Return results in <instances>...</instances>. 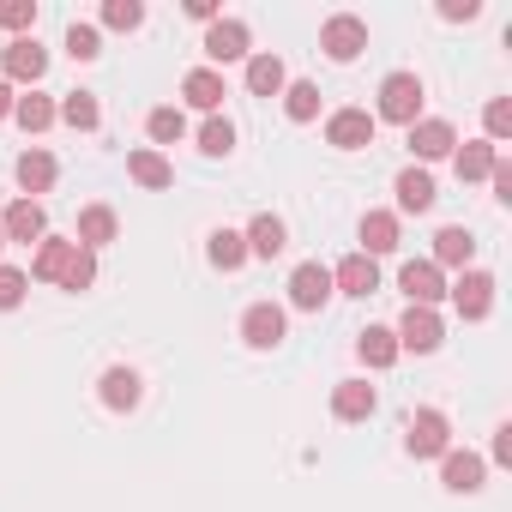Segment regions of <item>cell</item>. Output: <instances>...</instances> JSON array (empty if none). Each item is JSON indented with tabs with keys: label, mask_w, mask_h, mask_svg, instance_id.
<instances>
[{
	"label": "cell",
	"mask_w": 512,
	"mask_h": 512,
	"mask_svg": "<svg viewBox=\"0 0 512 512\" xmlns=\"http://www.w3.org/2000/svg\"><path fill=\"white\" fill-rule=\"evenodd\" d=\"M187 19H199V25H217L223 13H217V0H187Z\"/></svg>",
	"instance_id": "f6af8a7d"
},
{
	"label": "cell",
	"mask_w": 512,
	"mask_h": 512,
	"mask_svg": "<svg viewBox=\"0 0 512 512\" xmlns=\"http://www.w3.org/2000/svg\"><path fill=\"white\" fill-rule=\"evenodd\" d=\"M404 452H410V458H446V452H452V422H446V410H416V416L404 422Z\"/></svg>",
	"instance_id": "7a4b0ae2"
},
{
	"label": "cell",
	"mask_w": 512,
	"mask_h": 512,
	"mask_svg": "<svg viewBox=\"0 0 512 512\" xmlns=\"http://www.w3.org/2000/svg\"><path fill=\"white\" fill-rule=\"evenodd\" d=\"M284 115H290V121H314V115H320V85L290 79V85H284Z\"/></svg>",
	"instance_id": "836d02e7"
},
{
	"label": "cell",
	"mask_w": 512,
	"mask_h": 512,
	"mask_svg": "<svg viewBox=\"0 0 512 512\" xmlns=\"http://www.w3.org/2000/svg\"><path fill=\"white\" fill-rule=\"evenodd\" d=\"M374 115L368 109H332V121H326V145H338V151H362V145H374Z\"/></svg>",
	"instance_id": "8fae6325"
},
{
	"label": "cell",
	"mask_w": 512,
	"mask_h": 512,
	"mask_svg": "<svg viewBox=\"0 0 512 512\" xmlns=\"http://www.w3.org/2000/svg\"><path fill=\"white\" fill-rule=\"evenodd\" d=\"M398 247V211H368L362 217V253L368 260H380V253Z\"/></svg>",
	"instance_id": "4316f807"
},
{
	"label": "cell",
	"mask_w": 512,
	"mask_h": 512,
	"mask_svg": "<svg viewBox=\"0 0 512 512\" xmlns=\"http://www.w3.org/2000/svg\"><path fill=\"white\" fill-rule=\"evenodd\" d=\"M0 25H7L13 37L37 31V0H13V7H0Z\"/></svg>",
	"instance_id": "ab89813d"
},
{
	"label": "cell",
	"mask_w": 512,
	"mask_h": 512,
	"mask_svg": "<svg viewBox=\"0 0 512 512\" xmlns=\"http://www.w3.org/2000/svg\"><path fill=\"white\" fill-rule=\"evenodd\" d=\"M247 55H253V31H247L241 19H217V25H205V61H211V73L229 67V61H247Z\"/></svg>",
	"instance_id": "5b68a950"
},
{
	"label": "cell",
	"mask_w": 512,
	"mask_h": 512,
	"mask_svg": "<svg viewBox=\"0 0 512 512\" xmlns=\"http://www.w3.org/2000/svg\"><path fill=\"white\" fill-rule=\"evenodd\" d=\"M332 290H344V296H374V290H380V266L368 260V253H344V260L332 266Z\"/></svg>",
	"instance_id": "9a60e30c"
},
{
	"label": "cell",
	"mask_w": 512,
	"mask_h": 512,
	"mask_svg": "<svg viewBox=\"0 0 512 512\" xmlns=\"http://www.w3.org/2000/svg\"><path fill=\"white\" fill-rule=\"evenodd\" d=\"M103 404L109 410H139V398H145V380L133 374V368H103Z\"/></svg>",
	"instance_id": "7402d4cb"
},
{
	"label": "cell",
	"mask_w": 512,
	"mask_h": 512,
	"mask_svg": "<svg viewBox=\"0 0 512 512\" xmlns=\"http://www.w3.org/2000/svg\"><path fill=\"white\" fill-rule=\"evenodd\" d=\"M13 121H19L25 133H49V127L61 121V109H55L49 97H37V91H31V97H19V103H13Z\"/></svg>",
	"instance_id": "4dcf8cb0"
},
{
	"label": "cell",
	"mask_w": 512,
	"mask_h": 512,
	"mask_svg": "<svg viewBox=\"0 0 512 512\" xmlns=\"http://www.w3.org/2000/svg\"><path fill=\"white\" fill-rule=\"evenodd\" d=\"M145 133H151L157 145H175V139H187V115H181L175 103H163V109L145 115Z\"/></svg>",
	"instance_id": "e575fe53"
},
{
	"label": "cell",
	"mask_w": 512,
	"mask_h": 512,
	"mask_svg": "<svg viewBox=\"0 0 512 512\" xmlns=\"http://www.w3.org/2000/svg\"><path fill=\"white\" fill-rule=\"evenodd\" d=\"M452 145H458V133H452V121H440V115H422V121L410 127L416 169H422V163H440V157H452Z\"/></svg>",
	"instance_id": "7c38bea8"
},
{
	"label": "cell",
	"mask_w": 512,
	"mask_h": 512,
	"mask_svg": "<svg viewBox=\"0 0 512 512\" xmlns=\"http://www.w3.org/2000/svg\"><path fill=\"white\" fill-rule=\"evenodd\" d=\"M494 145L488 139H464V145H452V169H458V181H488V169H494Z\"/></svg>",
	"instance_id": "cb8c5ba5"
},
{
	"label": "cell",
	"mask_w": 512,
	"mask_h": 512,
	"mask_svg": "<svg viewBox=\"0 0 512 512\" xmlns=\"http://www.w3.org/2000/svg\"><path fill=\"white\" fill-rule=\"evenodd\" d=\"M199 151H205V157H229V151H235V127H229V115H205V127H199Z\"/></svg>",
	"instance_id": "d590c367"
},
{
	"label": "cell",
	"mask_w": 512,
	"mask_h": 512,
	"mask_svg": "<svg viewBox=\"0 0 512 512\" xmlns=\"http://www.w3.org/2000/svg\"><path fill=\"white\" fill-rule=\"evenodd\" d=\"M476 13H482V0H440V19L446 25H470Z\"/></svg>",
	"instance_id": "b9f144b4"
},
{
	"label": "cell",
	"mask_w": 512,
	"mask_h": 512,
	"mask_svg": "<svg viewBox=\"0 0 512 512\" xmlns=\"http://www.w3.org/2000/svg\"><path fill=\"white\" fill-rule=\"evenodd\" d=\"M67 55H73V61H97V55H103L97 25H79V19H73V25H67Z\"/></svg>",
	"instance_id": "8d00e7d4"
},
{
	"label": "cell",
	"mask_w": 512,
	"mask_h": 512,
	"mask_svg": "<svg viewBox=\"0 0 512 512\" xmlns=\"http://www.w3.org/2000/svg\"><path fill=\"white\" fill-rule=\"evenodd\" d=\"M446 296H452V308H458V320H488V308H494V272H458L452 284H446Z\"/></svg>",
	"instance_id": "3957f363"
},
{
	"label": "cell",
	"mask_w": 512,
	"mask_h": 512,
	"mask_svg": "<svg viewBox=\"0 0 512 512\" xmlns=\"http://www.w3.org/2000/svg\"><path fill=\"white\" fill-rule=\"evenodd\" d=\"M55 175H61V163H55L43 145H31V151L19 157V187H25V199H31V193H49V187H55Z\"/></svg>",
	"instance_id": "d4e9b609"
},
{
	"label": "cell",
	"mask_w": 512,
	"mask_h": 512,
	"mask_svg": "<svg viewBox=\"0 0 512 512\" xmlns=\"http://www.w3.org/2000/svg\"><path fill=\"white\" fill-rule=\"evenodd\" d=\"M103 25H109V31H139V25H145V7H139V0H109V7H103Z\"/></svg>",
	"instance_id": "74e56055"
},
{
	"label": "cell",
	"mask_w": 512,
	"mask_h": 512,
	"mask_svg": "<svg viewBox=\"0 0 512 512\" xmlns=\"http://www.w3.org/2000/svg\"><path fill=\"white\" fill-rule=\"evenodd\" d=\"M127 175H133L139 187H151V193H163V187H175V169H169V157H163V151H151V145H139V151H127Z\"/></svg>",
	"instance_id": "ffe728a7"
},
{
	"label": "cell",
	"mask_w": 512,
	"mask_h": 512,
	"mask_svg": "<svg viewBox=\"0 0 512 512\" xmlns=\"http://www.w3.org/2000/svg\"><path fill=\"white\" fill-rule=\"evenodd\" d=\"M482 476H488V458H476V452H446V458H440V482H446L452 494H476Z\"/></svg>",
	"instance_id": "d6986e66"
},
{
	"label": "cell",
	"mask_w": 512,
	"mask_h": 512,
	"mask_svg": "<svg viewBox=\"0 0 512 512\" xmlns=\"http://www.w3.org/2000/svg\"><path fill=\"white\" fill-rule=\"evenodd\" d=\"M13 103H19V97H13V85H7V79H0V121H7V115H13Z\"/></svg>",
	"instance_id": "bcb514c9"
},
{
	"label": "cell",
	"mask_w": 512,
	"mask_h": 512,
	"mask_svg": "<svg viewBox=\"0 0 512 512\" xmlns=\"http://www.w3.org/2000/svg\"><path fill=\"white\" fill-rule=\"evenodd\" d=\"M115 229H121V217H115V205H85L79 211V247H109L115 241Z\"/></svg>",
	"instance_id": "484cf974"
},
{
	"label": "cell",
	"mask_w": 512,
	"mask_h": 512,
	"mask_svg": "<svg viewBox=\"0 0 512 512\" xmlns=\"http://www.w3.org/2000/svg\"><path fill=\"white\" fill-rule=\"evenodd\" d=\"M284 85H290V73L278 55H247V91L253 97H284Z\"/></svg>",
	"instance_id": "603a6c76"
},
{
	"label": "cell",
	"mask_w": 512,
	"mask_h": 512,
	"mask_svg": "<svg viewBox=\"0 0 512 512\" xmlns=\"http://www.w3.org/2000/svg\"><path fill=\"white\" fill-rule=\"evenodd\" d=\"M284 332H290V320H284V308H278V302H253V308L241 314V338H247L253 350H278V344H284Z\"/></svg>",
	"instance_id": "9c48e42d"
},
{
	"label": "cell",
	"mask_w": 512,
	"mask_h": 512,
	"mask_svg": "<svg viewBox=\"0 0 512 512\" xmlns=\"http://www.w3.org/2000/svg\"><path fill=\"white\" fill-rule=\"evenodd\" d=\"M205 260H211L217 272H241V266H247V241H241V229H211Z\"/></svg>",
	"instance_id": "83f0119b"
},
{
	"label": "cell",
	"mask_w": 512,
	"mask_h": 512,
	"mask_svg": "<svg viewBox=\"0 0 512 512\" xmlns=\"http://www.w3.org/2000/svg\"><path fill=\"white\" fill-rule=\"evenodd\" d=\"M290 302H296L302 314H320V308L332 302V266H320V260H302V266L290 272Z\"/></svg>",
	"instance_id": "ba28073f"
},
{
	"label": "cell",
	"mask_w": 512,
	"mask_h": 512,
	"mask_svg": "<svg viewBox=\"0 0 512 512\" xmlns=\"http://www.w3.org/2000/svg\"><path fill=\"white\" fill-rule=\"evenodd\" d=\"M392 338H398V350L434 356V350H440V338H446V326H440V314H434V308H404V320L392 326Z\"/></svg>",
	"instance_id": "52a82bcc"
},
{
	"label": "cell",
	"mask_w": 512,
	"mask_h": 512,
	"mask_svg": "<svg viewBox=\"0 0 512 512\" xmlns=\"http://www.w3.org/2000/svg\"><path fill=\"white\" fill-rule=\"evenodd\" d=\"M494 464H512V422L494 428Z\"/></svg>",
	"instance_id": "ee69618b"
},
{
	"label": "cell",
	"mask_w": 512,
	"mask_h": 512,
	"mask_svg": "<svg viewBox=\"0 0 512 512\" xmlns=\"http://www.w3.org/2000/svg\"><path fill=\"white\" fill-rule=\"evenodd\" d=\"M181 97H187L193 109H205V115H217L229 91H223V73H211V67H193V73L181 79Z\"/></svg>",
	"instance_id": "44dd1931"
},
{
	"label": "cell",
	"mask_w": 512,
	"mask_h": 512,
	"mask_svg": "<svg viewBox=\"0 0 512 512\" xmlns=\"http://www.w3.org/2000/svg\"><path fill=\"white\" fill-rule=\"evenodd\" d=\"M482 127H488V145H494V139H506V133H512V103H506V97H494V103L482 109Z\"/></svg>",
	"instance_id": "60d3db41"
},
{
	"label": "cell",
	"mask_w": 512,
	"mask_h": 512,
	"mask_svg": "<svg viewBox=\"0 0 512 512\" xmlns=\"http://www.w3.org/2000/svg\"><path fill=\"white\" fill-rule=\"evenodd\" d=\"M49 73V49L37 37H13L7 49H0V79L7 85H37Z\"/></svg>",
	"instance_id": "277c9868"
},
{
	"label": "cell",
	"mask_w": 512,
	"mask_h": 512,
	"mask_svg": "<svg viewBox=\"0 0 512 512\" xmlns=\"http://www.w3.org/2000/svg\"><path fill=\"white\" fill-rule=\"evenodd\" d=\"M356 356L368 362V368H392L404 350H398V338H392V326H368V332H356Z\"/></svg>",
	"instance_id": "f1b7e54d"
},
{
	"label": "cell",
	"mask_w": 512,
	"mask_h": 512,
	"mask_svg": "<svg viewBox=\"0 0 512 512\" xmlns=\"http://www.w3.org/2000/svg\"><path fill=\"white\" fill-rule=\"evenodd\" d=\"M422 79L416 73H386L380 79V109H374V121H392V127H416L422 121Z\"/></svg>",
	"instance_id": "6da1fadb"
},
{
	"label": "cell",
	"mask_w": 512,
	"mask_h": 512,
	"mask_svg": "<svg viewBox=\"0 0 512 512\" xmlns=\"http://www.w3.org/2000/svg\"><path fill=\"white\" fill-rule=\"evenodd\" d=\"M67 253H73V241H49V235H43L37 260H31V278H37V284H61V266H67Z\"/></svg>",
	"instance_id": "1f68e13d"
},
{
	"label": "cell",
	"mask_w": 512,
	"mask_h": 512,
	"mask_svg": "<svg viewBox=\"0 0 512 512\" xmlns=\"http://www.w3.org/2000/svg\"><path fill=\"white\" fill-rule=\"evenodd\" d=\"M470 260H476V235H470L464 223H446V229L434 235V266H440V272H446V266H452V272H470Z\"/></svg>",
	"instance_id": "2e32d148"
},
{
	"label": "cell",
	"mask_w": 512,
	"mask_h": 512,
	"mask_svg": "<svg viewBox=\"0 0 512 512\" xmlns=\"http://www.w3.org/2000/svg\"><path fill=\"white\" fill-rule=\"evenodd\" d=\"M392 193H398V211H434V199H440V187H434V175L428 169H398V181H392Z\"/></svg>",
	"instance_id": "ac0fdd59"
},
{
	"label": "cell",
	"mask_w": 512,
	"mask_h": 512,
	"mask_svg": "<svg viewBox=\"0 0 512 512\" xmlns=\"http://www.w3.org/2000/svg\"><path fill=\"white\" fill-rule=\"evenodd\" d=\"M55 109H61V121H67V127H79V133H97V127H103V109H97V97H91V91H67Z\"/></svg>",
	"instance_id": "f546056e"
},
{
	"label": "cell",
	"mask_w": 512,
	"mask_h": 512,
	"mask_svg": "<svg viewBox=\"0 0 512 512\" xmlns=\"http://www.w3.org/2000/svg\"><path fill=\"white\" fill-rule=\"evenodd\" d=\"M25 290H31V272H19V266H0V314H7V308H19V302H25Z\"/></svg>",
	"instance_id": "f35d334b"
},
{
	"label": "cell",
	"mask_w": 512,
	"mask_h": 512,
	"mask_svg": "<svg viewBox=\"0 0 512 512\" xmlns=\"http://www.w3.org/2000/svg\"><path fill=\"white\" fill-rule=\"evenodd\" d=\"M320 49H326L332 61H356V55L368 49V19H356V13H332V19L320 25Z\"/></svg>",
	"instance_id": "8992f818"
},
{
	"label": "cell",
	"mask_w": 512,
	"mask_h": 512,
	"mask_svg": "<svg viewBox=\"0 0 512 512\" xmlns=\"http://www.w3.org/2000/svg\"><path fill=\"white\" fill-rule=\"evenodd\" d=\"M374 410H380V392L368 380H338L332 386V416L338 422H368Z\"/></svg>",
	"instance_id": "5bb4252c"
},
{
	"label": "cell",
	"mask_w": 512,
	"mask_h": 512,
	"mask_svg": "<svg viewBox=\"0 0 512 512\" xmlns=\"http://www.w3.org/2000/svg\"><path fill=\"white\" fill-rule=\"evenodd\" d=\"M91 284H97V253L73 241V253H67V266H61V290H91Z\"/></svg>",
	"instance_id": "d6a6232c"
},
{
	"label": "cell",
	"mask_w": 512,
	"mask_h": 512,
	"mask_svg": "<svg viewBox=\"0 0 512 512\" xmlns=\"http://www.w3.org/2000/svg\"><path fill=\"white\" fill-rule=\"evenodd\" d=\"M398 290L410 296V308H434V302L446 296V272H440L434 260H404V272H398Z\"/></svg>",
	"instance_id": "30bf717a"
},
{
	"label": "cell",
	"mask_w": 512,
	"mask_h": 512,
	"mask_svg": "<svg viewBox=\"0 0 512 512\" xmlns=\"http://www.w3.org/2000/svg\"><path fill=\"white\" fill-rule=\"evenodd\" d=\"M488 181H494V199H500V205H512V163H506V157H494Z\"/></svg>",
	"instance_id": "7bdbcfd3"
},
{
	"label": "cell",
	"mask_w": 512,
	"mask_h": 512,
	"mask_svg": "<svg viewBox=\"0 0 512 512\" xmlns=\"http://www.w3.org/2000/svg\"><path fill=\"white\" fill-rule=\"evenodd\" d=\"M247 260H278V253L290 247V229H284V217H272V211H260V217H253L247 223Z\"/></svg>",
	"instance_id": "4fadbf2b"
},
{
	"label": "cell",
	"mask_w": 512,
	"mask_h": 512,
	"mask_svg": "<svg viewBox=\"0 0 512 512\" xmlns=\"http://www.w3.org/2000/svg\"><path fill=\"white\" fill-rule=\"evenodd\" d=\"M0 235H7V241H43V235H49L43 205H37V199H13L7 217H0Z\"/></svg>",
	"instance_id": "e0dca14e"
},
{
	"label": "cell",
	"mask_w": 512,
	"mask_h": 512,
	"mask_svg": "<svg viewBox=\"0 0 512 512\" xmlns=\"http://www.w3.org/2000/svg\"><path fill=\"white\" fill-rule=\"evenodd\" d=\"M0 247H7V235H0Z\"/></svg>",
	"instance_id": "7dc6e473"
}]
</instances>
